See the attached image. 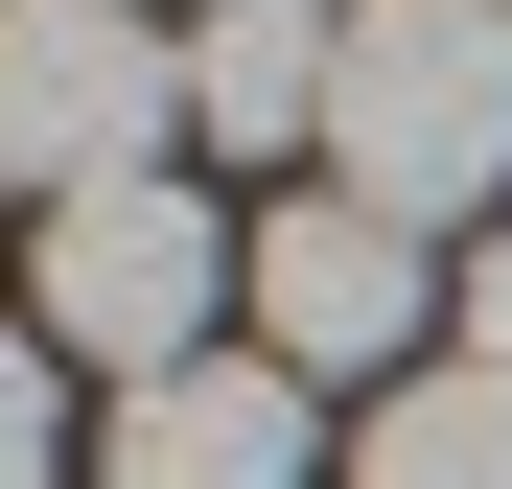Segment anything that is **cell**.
<instances>
[{"instance_id": "cell-4", "label": "cell", "mask_w": 512, "mask_h": 489, "mask_svg": "<svg viewBox=\"0 0 512 489\" xmlns=\"http://www.w3.org/2000/svg\"><path fill=\"white\" fill-rule=\"evenodd\" d=\"M256 350H280L303 396H326V373H396V350H419V233L350 210V187H303L280 233H256Z\"/></svg>"}, {"instance_id": "cell-7", "label": "cell", "mask_w": 512, "mask_h": 489, "mask_svg": "<svg viewBox=\"0 0 512 489\" xmlns=\"http://www.w3.org/2000/svg\"><path fill=\"white\" fill-rule=\"evenodd\" d=\"M350 489H512V373H396V420L350 443Z\"/></svg>"}, {"instance_id": "cell-1", "label": "cell", "mask_w": 512, "mask_h": 489, "mask_svg": "<svg viewBox=\"0 0 512 489\" xmlns=\"http://www.w3.org/2000/svg\"><path fill=\"white\" fill-rule=\"evenodd\" d=\"M326 187L396 233H466L512 187V0H350L326 47Z\"/></svg>"}, {"instance_id": "cell-8", "label": "cell", "mask_w": 512, "mask_h": 489, "mask_svg": "<svg viewBox=\"0 0 512 489\" xmlns=\"http://www.w3.org/2000/svg\"><path fill=\"white\" fill-rule=\"evenodd\" d=\"M47 443H70V350L0 326V489H47Z\"/></svg>"}, {"instance_id": "cell-9", "label": "cell", "mask_w": 512, "mask_h": 489, "mask_svg": "<svg viewBox=\"0 0 512 489\" xmlns=\"http://www.w3.org/2000/svg\"><path fill=\"white\" fill-rule=\"evenodd\" d=\"M466 373H512V257H466Z\"/></svg>"}, {"instance_id": "cell-6", "label": "cell", "mask_w": 512, "mask_h": 489, "mask_svg": "<svg viewBox=\"0 0 512 489\" xmlns=\"http://www.w3.org/2000/svg\"><path fill=\"white\" fill-rule=\"evenodd\" d=\"M326 47H350V0H210V24H187V117H210L233 163L326 140Z\"/></svg>"}, {"instance_id": "cell-2", "label": "cell", "mask_w": 512, "mask_h": 489, "mask_svg": "<svg viewBox=\"0 0 512 489\" xmlns=\"http://www.w3.org/2000/svg\"><path fill=\"white\" fill-rule=\"evenodd\" d=\"M163 117H187V47H163L140 0H0V187H24V210L140 187Z\"/></svg>"}, {"instance_id": "cell-5", "label": "cell", "mask_w": 512, "mask_h": 489, "mask_svg": "<svg viewBox=\"0 0 512 489\" xmlns=\"http://www.w3.org/2000/svg\"><path fill=\"white\" fill-rule=\"evenodd\" d=\"M303 466H326V420L280 350H187L117 396V489H303Z\"/></svg>"}, {"instance_id": "cell-3", "label": "cell", "mask_w": 512, "mask_h": 489, "mask_svg": "<svg viewBox=\"0 0 512 489\" xmlns=\"http://www.w3.org/2000/svg\"><path fill=\"white\" fill-rule=\"evenodd\" d=\"M233 280H256V257H233L187 187H163V163H140V187L47 210V257H24V326H47V350H94V373L140 396V373H187V350H210V303H233Z\"/></svg>"}]
</instances>
